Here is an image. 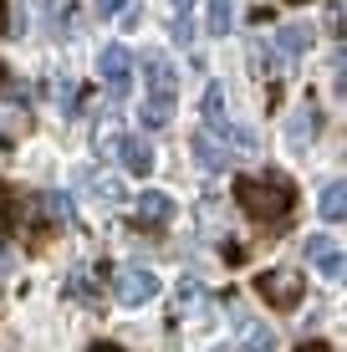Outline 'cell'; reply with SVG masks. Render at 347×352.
<instances>
[{"label": "cell", "instance_id": "cell-1", "mask_svg": "<svg viewBox=\"0 0 347 352\" xmlns=\"http://www.w3.org/2000/svg\"><path fill=\"white\" fill-rule=\"evenodd\" d=\"M235 204L256 225H281L296 210V189L286 174H245V179H235Z\"/></svg>", "mask_w": 347, "mask_h": 352}, {"label": "cell", "instance_id": "cell-2", "mask_svg": "<svg viewBox=\"0 0 347 352\" xmlns=\"http://www.w3.org/2000/svg\"><path fill=\"white\" fill-rule=\"evenodd\" d=\"M98 77H102V87H107V97L113 102H123L128 97V87H133V52L128 46H102V56H98Z\"/></svg>", "mask_w": 347, "mask_h": 352}, {"label": "cell", "instance_id": "cell-3", "mask_svg": "<svg viewBox=\"0 0 347 352\" xmlns=\"http://www.w3.org/2000/svg\"><path fill=\"white\" fill-rule=\"evenodd\" d=\"M256 291L276 311H291V307H302V296H306V276H296V271H260Z\"/></svg>", "mask_w": 347, "mask_h": 352}, {"label": "cell", "instance_id": "cell-4", "mask_svg": "<svg viewBox=\"0 0 347 352\" xmlns=\"http://www.w3.org/2000/svg\"><path fill=\"white\" fill-rule=\"evenodd\" d=\"M113 296L123 301V307H143L148 296H159V276H153V271H143V265H128V271H117Z\"/></svg>", "mask_w": 347, "mask_h": 352}, {"label": "cell", "instance_id": "cell-5", "mask_svg": "<svg viewBox=\"0 0 347 352\" xmlns=\"http://www.w3.org/2000/svg\"><path fill=\"white\" fill-rule=\"evenodd\" d=\"M306 261L317 265L322 281H342V271H347L342 250H337V240H332V235H312V240H306Z\"/></svg>", "mask_w": 347, "mask_h": 352}, {"label": "cell", "instance_id": "cell-6", "mask_svg": "<svg viewBox=\"0 0 347 352\" xmlns=\"http://www.w3.org/2000/svg\"><path fill=\"white\" fill-rule=\"evenodd\" d=\"M189 153H194V159H199V168H210V174H220V168H230V143H220V138H214L210 128L189 138Z\"/></svg>", "mask_w": 347, "mask_h": 352}, {"label": "cell", "instance_id": "cell-7", "mask_svg": "<svg viewBox=\"0 0 347 352\" xmlns=\"http://www.w3.org/2000/svg\"><path fill=\"white\" fill-rule=\"evenodd\" d=\"M113 148H117V164H123L128 174L148 179V168H153V148H148V138H133V133H123Z\"/></svg>", "mask_w": 347, "mask_h": 352}, {"label": "cell", "instance_id": "cell-8", "mask_svg": "<svg viewBox=\"0 0 347 352\" xmlns=\"http://www.w3.org/2000/svg\"><path fill=\"white\" fill-rule=\"evenodd\" d=\"M143 77H148V92H159V97H174L179 92V72H174V62L164 52L143 56Z\"/></svg>", "mask_w": 347, "mask_h": 352}, {"label": "cell", "instance_id": "cell-9", "mask_svg": "<svg viewBox=\"0 0 347 352\" xmlns=\"http://www.w3.org/2000/svg\"><path fill=\"white\" fill-rule=\"evenodd\" d=\"M230 327L240 332V342L250 352H276V332H271L266 322H256V317H245V311H230Z\"/></svg>", "mask_w": 347, "mask_h": 352}, {"label": "cell", "instance_id": "cell-10", "mask_svg": "<svg viewBox=\"0 0 347 352\" xmlns=\"http://www.w3.org/2000/svg\"><path fill=\"white\" fill-rule=\"evenodd\" d=\"M133 204H138V220L143 225H169L174 220V199H169V194H159V189H143Z\"/></svg>", "mask_w": 347, "mask_h": 352}, {"label": "cell", "instance_id": "cell-11", "mask_svg": "<svg viewBox=\"0 0 347 352\" xmlns=\"http://www.w3.org/2000/svg\"><path fill=\"white\" fill-rule=\"evenodd\" d=\"M205 128H210V133H225V128H230V113H225V87H220V82H210V87H205Z\"/></svg>", "mask_w": 347, "mask_h": 352}, {"label": "cell", "instance_id": "cell-12", "mask_svg": "<svg viewBox=\"0 0 347 352\" xmlns=\"http://www.w3.org/2000/svg\"><path fill=\"white\" fill-rule=\"evenodd\" d=\"M306 46H312V26H281L276 31V52L291 62V56H302Z\"/></svg>", "mask_w": 347, "mask_h": 352}, {"label": "cell", "instance_id": "cell-13", "mask_svg": "<svg viewBox=\"0 0 347 352\" xmlns=\"http://www.w3.org/2000/svg\"><path fill=\"white\" fill-rule=\"evenodd\" d=\"M143 128H169V118H174V97H159V92H148L143 97Z\"/></svg>", "mask_w": 347, "mask_h": 352}, {"label": "cell", "instance_id": "cell-14", "mask_svg": "<svg viewBox=\"0 0 347 352\" xmlns=\"http://www.w3.org/2000/svg\"><path fill=\"white\" fill-rule=\"evenodd\" d=\"M342 184H337V179H332V184L327 189H322V199H317V210H322V220H327V225H337L342 220V214H347V199H342Z\"/></svg>", "mask_w": 347, "mask_h": 352}, {"label": "cell", "instance_id": "cell-15", "mask_svg": "<svg viewBox=\"0 0 347 352\" xmlns=\"http://www.w3.org/2000/svg\"><path fill=\"white\" fill-rule=\"evenodd\" d=\"M317 128H322V118H317V107H302V113H296V118H291V128H286V133H291V143H296V148H302V143H306V138H317Z\"/></svg>", "mask_w": 347, "mask_h": 352}, {"label": "cell", "instance_id": "cell-16", "mask_svg": "<svg viewBox=\"0 0 347 352\" xmlns=\"http://www.w3.org/2000/svg\"><path fill=\"white\" fill-rule=\"evenodd\" d=\"M41 210L52 214L56 225H71V220H77V210H71V194H56V189H52V194H41Z\"/></svg>", "mask_w": 347, "mask_h": 352}, {"label": "cell", "instance_id": "cell-17", "mask_svg": "<svg viewBox=\"0 0 347 352\" xmlns=\"http://www.w3.org/2000/svg\"><path fill=\"white\" fill-rule=\"evenodd\" d=\"M235 21V0H210V36H230Z\"/></svg>", "mask_w": 347, "mask_h": 352}, {"label": "cell", "instance_id": "cell-18", "mask_svg": "<svg viewBox=\"0 0 347 352\" xmlns=\"http://www.w3.org/2000/svg\"><path fill=\"white\" fill-rule=\"evenodd\" d=\"M199 301H205V286L199 281H179V291H174V307L184 311V307H199Z\"/></svg>", "mask_w": 347, "mask_h": 352}, {"label": "cell", "instance_id": "cell-19", "mask_svg": "<svg viewBox=\"0 0 347 352\" xmlns=\"http://www.w3.org/2000/svg\"><path fill=\"white\" fill-rule=\"evenodd\" d=\"M21 220V204H16V194H10L5 184H0V230H10Z\"/></svg>", "mask_w": 347, "mask_h": 352}, {"label": "cell", "instance_id": "cell-20", "mask_svg": "<svg viewBox=\"0 0 347 352\" xmlns=\"http://www.w3.org/2000/svg\"><path fill=\"white\" fill-rule=\"evenodd\" d=\"M174 41H179V46L194 41V21H189V10H179V21H174Z\"/></svg>", "mask_w": 347, "mask_h": 352}, {"label": "cell", "instance_id": "cell-21", "mask_svg": "<svg viewBox=\"0 0 347 352\" xmlns=\"http://www.w3.org/2000/svg\"><path fill=\"white\" fill-rule=\"evenodd\" d=\"M92 189H98V199H102V204H117V199H123V189H117L113 179H92Z\"/></svg>", "mask_w": 347, "mask_h": 352}, {"label": "cell", "instance_id": "cell-22", "mask_svg": "<svg viewBox=\"0 0 347 352\" xmlns=\"http://www.w3.org/2000/svg\"><path fill=\"white\" fill-rule=\"evenodd\" d=\"M123 6H128V0H98V10H102V16H117Z\"/></svg>", "mask_w": 347, "mask_h": 352}, {"label": "cell", "instance_id": "cell-23", "mask_svg": "<svg viewBox=\"0 0 347 352\" xmlns=\"http://www.w3.org/2000/svg\"><path fill=\"white\" fill-rule=\"evenodd\" d=\"M296 352H332V347H327V342H302Z\"/></svg>", "mask_w": 347, "mask_h": 352}, {"label": "cell", "instance_id": "cell-24", "mask_svg": "<svg viewBox=\"0 0 347 352\" xmlns=\"http://www.w3.org/2000/svg\"><path fill=\"white\" fill-rule=\"evenodd\" d=\"M87 352H123V347H117V342H92Z\"/></svg>", "mask_w": 347, "mask_h": 352}, {"label": "cell", "instance_id": "cell-25", "mask_svg": "<svg viewBox=\"0 0 347 352\" xmlns=\"http://www.w3.org/2000/svg\"><path fill=\"white\" fill-rule=\"evenodd\" d=\"M174 10H194V0H174Z\"/></svg>", "mask_w": 347, "mask_h": 352}, {"label": "cell", "instance_id": "cell-26", "mask_svg": "<svg viewBox=\"0 0 347 352\" xmlns=\"http://www.w3.org/2000/svg\"><path fill=\"white\" fill-rule=\"evenodd\" d=\"M0 31H10V26H5V0H0Z\"/></svg>", "mask_w": 347, "mask_h": 352}, {"label": "cell", "instance_id": "cell-27", "mask_svg": "<svg viewBox=\"0 0 347 352\" xmlns=\"http://www.w3.org/2000/svg\"><path fill=\"white\" fill-rule=\"evenodd\" d=\"M0 87H5V62H0Z\"/></svg>", "mask_w": 347, "mask_h": 352}, {"label": "cell", "instance_id": "cell-28", "mask_svg": "<svg viewBox=\"0 0 347 352\" xmlns=\"http://www.w3.org/2000/svg\"><path fill=\"white\" fill-rule=\"evenodd\" d=\"M286 6H306V0H286Z\"/></svg>", "mask_w": 347, "mask_h": 352}]
</instances>
